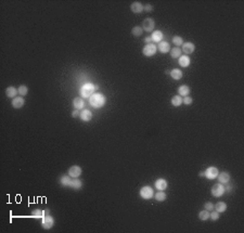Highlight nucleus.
<instances>
[{"mask_svg":"<svg viewBox=\"0 0 244 233\" xmlns=\"http://www.w3.org/2000/svg\"><path fill=\"white\" fill-rule=\"evenodd\" d=\"M45 211V215H49V209H46V211Z\"/></svg>","mask_w":244,"mask_h":233,"instance_id":"nucleus-42","label":"nucleus"},{"mask_svg":"<svg viewBox=\"0 0 244 233\" xmlns=\"http://www.w3.org/2000/svg\"><path fill=\"white\" fill-rule=\"evenodd\" d=\"M106 102V99L102 93L95 92L90 98H89V104L95 109H100V107L104 106Z\"/></svg>","mask_w":244,"mask_h":233,"instance_id":"nucleus-1","label":"nucleus"},{"mask_svg":"<svg viewBox=\"0 0 244 233\" xmlns=\"http://www.w3.org/2000/svg\"><path fill=\"white\" fill-rule=\"evenodd\" d=\"M79 115H81V112H79L78 109H74V111L72 112V116H73L74 118L79 117Z\"/></svg>","mask_w":244,"mask_h":233,"instance_id":"nucleus-38","label":"nucleus"},{"mask_svg":"<svg viewBox=\"0 0 244 233\" xmlns=\"http://www.w3.org/2000/svg\"><path fill=\"white\" fill-rule=\"evenodd\" d=\"M81 172H83L81 168L79 167V166H77V165L72 166V167H70V169H68V176H71L72 178H78V177H81Z\"/></svg>","mask_w":244,"mask_h":233,"instance_id":"nucleus-10","label":"nucleus"},{"mask_svg":"<svg viewBox=\"0 0 244 233\" xmlns=\"http://www.w3.org/2000/svg\"><path fill=\"white\" fill-rule=\"evenodd\" d=\"M214 209H215L217 212H225L227 211V204L223 202H218L216 205H214Z\"/></svg>","mask_w":244,"mask_h":233,"instance_id":"nucleus-26","label":"nucleus"},{"mask_svg":"<svg viewBox=\"0 0 244 233\" xmlns=\"http://www.w3.org/2000/svg\"><path fill=\"white\" fill-rule=\"evenodd\" d=\"M217 179H218V182H219V183H222V184L229 183V181H230V173L227 172V171H222V172L218 173Z\"/></svg>","mask_w":244,"mask_h":233,"instance_id":"nucleus-12","label":"nucleus"},{"mask_svg":"<svg viewBox=\"0 0 244 233\" xmlns=\"http://www.w3.org/2000/svg\"><path fill=\"white\" fill-rule=\"evenodd\" d=\"M79 118H81L83 122H90L92 119V113L89 109H81V115H79Z\"/></svg>","mask_w":244,"mask_h":233,"instance_id":"nucleus-14","label":"nucleus"},{"mask_svg":"<svg viewBox=\"0 0 244 233\" xmlns=\"http://www.w3.org/2000/svg\"><path fill=\"white\" fill-rule=\"evenodd\" d=\"M219 173V170H218L217 167H214V166H211L208 167L206 170H205V178L209 180H213V179H216Z\"/></svg>","mask_w":244,"mask_h":233,"instance_id":"nucleus-8","label":"nucleus"},{"mask_svg":"<svg viewBox=\"0 0 244 233\" xmlns=\"http://www.w3.org/2000/svg\"><path fill=\"white\" fill-rule=\"evenodd\" d=\"M204 208L208 211H214V204L212 202H206L204 204Z\"/></svg>","mask_w":244,"mask_h":233,"instance_id":"nucleus-35","label":"nucleus"},{"mask_svg":"<svg viewBox=\"0 0 244 233\" xmlns=\"http://www.w3.org/2000/svg\"><path fill=\"white\" fill-rule=\"evenodd\" d=\"M140 196L143 198V200H151L152 197H154V191L151 187L149 186H144L140 189V192H139Z\"/></svg>","mask_w":244,"mask_h":233,"instance_id":"nucleus-3","label":"nucleus"},{"mask_svg":"<svg viewBox=\"0 0 244 233\" xmlns=\"http://www.w3.org/2000/svg\"><path fill=\"white\" fill-rule=\"evenodd\" d=\"M163 38H164V35L161 31H153L152 32V35H151V39L153 42H157L159 43L161 41H163Z\"/></svg>","mask_w":244,"mask_h":233,"instance_id":"nucleus-16","label":"nucleus"},{"mask_svg":"<svg viewBox=\"0 0 244 233\" xmlns=\"http://www.w3.org/2000/svg\"><path fill=\"white\" fill-rule=\"evenodd\" d=\"M199 176H200V177H205V171H200Z\"/></svg>","mask_w":244,"mask_h":233,"instance_id":"nucleus-41","label":"nucleus"},{"mask_svg":"<svg viewBox=\"0 0 244 233\" xmlns=\"http://www.w3.org/2000/svg\"><path fill=\"white\" fill-rule=\"evenodd\" d=\"M11 104H12L13 109H22L25 104V100H24V98L21 97V95H20V97H15L14 99L12 100Z\"/></svg>","mask_w":244,"mask_h":233,"instance_id":"nucleus-11","label":"nucleus"},{"mask_svg":"<svg viewBox=\"0 0 244 233\" xmlns=\"http://www.w3.org/2000/svg\"><path fill=\"white\" fill-rule=\"evenodd\" d=\"M178 63H179V65L181 67H188L191 63V60L188 56H181L179 58V60H178Z\"/></svg>","mask_w":244,"mask_h":233,"instance_id":"nucleus-22","label":"nucleus"},{"mask_svg":"<svg viewBox=\"0 0 244 233\" xmlns=\"http://www.w3.org/2000/svg\"><path fill=\"white\" fill-rule=\"evenodd\" d=\"M154 27H155V22H154L153 19H151V17H148V19H145L144 21H143V24H142L143 32H148V33H150V32H153Z\"/></svg>","mask_w":244,"mask_h":233,"instance_id":"nucleus-7","label":"nucleus"},{"mask_svg":"<svg viewBox=\"0 0 244 233\" xmlns=\"http://www.w3.org/2000/svg\"><path fill=\"white\" fill-rule=\"evenodd\" d=\"M169 75L174 80H179V79H181L182 76H183V73H182V70H179V68H174V70H172L169 72Z\"/></svg>","mask_w":244,"mask_h":233,"instance_id":"nucleus-19","label":"nucleus"},{"mask_svg":"<svg viewBox=\"0 0 244 233\" xmlns=\"http://www.w3.org/2000/svg\"><path fill=\"white\" fill-rule=\"evenodd\" d=\"M17 91H19V95H21V97H25V95L28 93V88H27V86H25V85H21L19 87V89H17Z\"/></svg>","mask_w":244,"mask_h":233,"instance_id":"nucleus-33","label":"nucleus"},{"mask_svg":"<svg viewBox=\"0 0 244 233\" xmlns=\"http://www.w3.org/2000/svg\"><path fill=\"white\" fill-rule=\"evenodd\" d=\"M173 42L176 47H181L183 45V38L180 37V36H174L173 37Z\"/></svg>","mask_w":244,"mask_h":233,"instance_id":"nucleus-31","label":"nucleus"},{"mask_svg":"<svg viewBox=\"0 0 244 233\" xmlns=\"http://www.w3.org/2000/svg\"><path fill=\"white\" fill-rule=\"evenodd\" d=\"M154 198L157 202H164L167 198V195H166V193H164V191H159L156 194H154Z\"/></svg>","mask_w":244,"mask_h":233,"instance_id":"nucleus-28","label":"nucleus"},{"mask_svg":"<svg viewBox=\"0 0 244 233\" xmlns=\"http://www.w3.org/2000/svg\"><path fill=\"white\" fill-rule=\"evenodd\" d=\"M209 218H211L213 221H217L218 219H219V212H217L216 211L211 212V214H209Z\"/></svg>","mask_w":244,"mask_h":233,"instance_id":"nucleus-34","label":"nucleus"},{"mask_svg":"<svg viewBox=\"0 0 244 233\" xmlns=\"http://www.w3.org/2000/svg\"><path fill=\"white\" fill-rule=\"evenodd\" d=\"M73 106H74L75 109H78V111H81V109H84V106H85V101H84L83 98H75L74 101H73Z\"/></svg>","mask_w":244,"mask_h":233,"instance_id":"nucleus-18","label":"nucleus"},{"mask_svg":"<svg viewBox=\"0 0 244 233\" xmlns=\"http://www.w3.org/2000/svg\"><path fill=\"white\" fill-rule=\"evenodd\" d=\"M17 93H19V91H17V89L15 88V87H13V86L7 87V89H6V95H7L8 98H10V99H14V98L17 97Z\"/></svg>","mask_w":244,"mask_h":233,"instance_id":"nucleus-20","label":"nucleus"},{"mask_svg":"<svg viewBox=\"0 0 244 233\" xmlns=\"http://www.w3.org/2000/svg\"><path fill=\"white\" fill-rule=\"evenodd\" d=\"M143 33V29L142 27L140 26H134L133 29H131V34L134 36V37H140Z\"/></svg>","mask_w":244,"mask_h":233,"instance_id":"nucleus-30","label":"nucleus"},{"mask_svg":"<svg viewBox=\"0 0 244 233\" xmlns=\"http://www.w3.org/2000/svg\"><path fill=\"white\" fill-rule=\"evenodd\" d=\"M189 93H190V87L187 86V85H181L178 88V95H180V97H187V95H189Z\"/></svg>","mask_w":244,"mask_h":233,"instance_id":"nucleus-21","label":"nucleus"},{"mask_svg":"<svg viewBox=\"0 0 244 233\" xmlns=\"http://www.w3.org/2000/svg\"><path fill=\"white\" fill-rule=\"evenodd\" d=\"M71 182H72V177L71 176H63L60 178V183L65 188H70Z\"/></svg>","mask_w":244,"mask_h":233,"instance_id":"nucleus-25","label":"nucleus"},{"mask_svg":"<svg viewBox=\"0 0 244 233\" xmlns=\"http://www.w3.org/2000/svg\"><path fill=\"white\" fill-rule=\"evenodd\" d=\"M195 50V45L191 41L183 42V45L181 46V51H183V53L186 54H192Z\"/></svg>","mask_w":244,"mask_h":233,"instance_id":"nucleus-9","label":"nucleus"},{"mask_svg":"<svg viewBox=\"0 0 244 233\" xmlns=\"http://www.w3.org/2000/svg\"><path fill=\"white\" fill-rule=\"evenodd\" d=\"M157 50H159L161 53H167V52L170 51V45L168 41H165V40H163V41H161L157 45Z\"/></svg>","mask_w":244,"mask_h":233,"instance_id":"nucleus-13","label":"nucleus"},{"mask_svg":"<svg viewBox=\"0 0 244 233\" xmlns=\"http://www.w3.org/2000/svg\"><path fill=\"white\" fill-rule=\"evenodd\" d=\"M130 10H131V12L136 13V14L141 13L143 11V4L141 3V2H139V1H134V2L131 3Z\"/></svg>","mask_w":244,"mask_h":233,"instance_id":"nucleus-17","label":"nucleus"},{"mask_svg":"<svg viewBox=\"0 0 244 233\" xmlns=\"http://www.w3.org/2000/svg\"><path fill=\"white\" fill-rule=\"evenodd\" d=\"M199 219L202 221H206L209 219V211H206V209H204V211H200L199 212Z\"/></svg>","mask_w":244,"mask_h":233,"instance_id":"nucleus-29","label":"nucleus"},{"mask_svg":"<svg viewBox=\"0 0 244 233\" xmlns=\"http://www.w3.org/2000/svg\"><path fill=\"white\" fill-rule=\"evenodd\" d=\"M169 52H170V56H172L173 59H179L180 56H181V53H182L181 49H180V48H178V47L172 48Z\"/></svg>","mask_w":244,"mask_h":233,"instance_id":"nucleus-27","label":"nucleus"},{"mask_svg":"<svg viewBox=\"0 0 244 233\" xmlns=\"http://www.w3.org/2000/svg\"><path fill=\"white\" fill-rule=\"evenodd\" d=\"M154 184H155V188L159 191H164V190H166V189H167L168 182L166 181L165 179H163V178H159V179L156 180Z\"/></svg>","mask_w":244,"mask_h":233,"instance_id":"nucleus-15","label":"nucleus"},{"mask_svg":"<svg viewBox=\"0 0 244 233\" xmlns=\"http://www.w3.org/2000/svg\"><path fill=\"white\" fill-rule=\"evenodd\" d=\"M98 88L99 87L93 85V84L91 83H86L85 85H84L83 87L81 88V98H85V99H89V98L91 97V95H93V93L95 92V90H98Z\"/></svg>","mask_w":244,"mask_h":233,"instance_id":"nucleus-2","label":"nucleus"},{"mask_svg":"<svg viewBox=\"0 0 244 233\" xmlns=\"http://www.w3.org/2000/svg\"><path fill=\"white\" fill-rule=\"evenodd\" d=\"M144 41H145V43H152V39H151V37H145L144 38Z\"/></svg>","mask_w":244,"mask_h":233,"instance_id":"nucleus-40","label":"nucleus"},{"mask_svg":"<svg viewBox=\"0 0 244 233\" xmlns=\"http://www.w3.org/2000/svg\"><path fill=\"white\" fill-rule=\"evenodd\" d=\"M225 186L222 183H216L215 186L212 188V195L215 196V197H220V196H222L223 194H225Z\"/></svg>","mask_w":244,"mask_h":233,"instance_id":"nucleus-6","label":"nucleus"},{"mask_svg":"<svg viewBox=\"0 0 244 233\" xmlns=\"http://www.w3.org/2000/svg\"><path fill=\"white\" fill-rule=\"evenodd\" d=\"M143 11H147V12H151V11H153V6L150 3L145 4L144 7H143Z\"/></svg>","mask_w":244,"mask_h":233,"instance_id":"nucleus-37","label":"nucleus"},{"mask_svg":"<svg viewBox=\"0 0 244 233\" xmlns=\"http://www.w3.org/2000/svg\"><path fill=\"white\" fill-rule=\"evenodd\" d=\"M170 102H172V105L173 106L178 107V106H180L182 104V102H183V98L180 97L179 95H174V97L172 98V100H170Z\"/></svg>","mask_w":244,"mask_h":233,"instance_id":"nucleus-24","label":"nucleus"},{"mask_svg":"<svg viewBox=\"0 0 244 233\" xmlns=\"http://www.w3.org/2000/svg\"><path fill=\"white\" fill-rule=\"evenodd\" d=\"M81 187H83L81 180H79L78 178H72V182H71L70 188L74 189V190H81Z\"/></svg>","mask_w":244,"mask_h":233,"instance_id":"nucleus-23","label":"nucleus"},{"mask_svg":"<svg viewBox=\"0 0 244 233\" xmlns=\"http://www.w3.org/2000/svg\"><path fill=\"white\" fill-rule=\"evenodd\" d=\"M227 184H228V183H227ZM225 190L227 191V192H230V191L232 190V186H231V184H228L227 187H225Z\"/></svg>","mask_w":244,"mask_h":233,"instance_id":"nucleus-39","label":"nucleus"},{"mask_svg":"<svg viewBox=\"0 0 244 233\" xmlns=\"http://www.w3.org/2000/svg\"><path fill=\"white\" fill-rule=\"evenodd\" d=\"M183 104H186V105H190V104L193 103V99L191 97H183V102H182Z\"/></svg>","mask_w":244,"mask_h":233,"instance_id":"nucleus-36","label":"nucleus"},{"mask_svg":"<svg viewBox=\"0 0 244 233\" xmlns=\"http://www.w3.org/2000/svg\"><path fill=\"white\" fill-rule=\"evenodd\" d=\"M32 216L35 217V218H42V217L45 216V211H41V209H39V208L34 209V211H32Z\"/></svg>","mask_w":244,"mask_h":233,"instance_id":"nucleus-32","label":"nucleus"},{"mask_svg":"<svg viewBox=\"0 0 244 233\" xmlns=\"http://www.w3.org/2000/svg\"><path fill=\"white\" fill-rule=\"evenodd\" d=\"M54 226V219L50 215H45L41 218V227L45 230H50Z\"/></svg>","mask_w":244,"mask_h":233,"instance_id":"nucleus-5","label":"nucleus"},{"mask_svg":"<svg viewBox=\"0 0 244 233\" xmlns=\"http://www.w3.org/2000/svg\"><path fill=\"white\" fill-rule=\"evenodd\" d=\"M156 51H157V46L155 43H148L142 49V53L145 56H149V58L150 56H153L156 53Z\"/></svg>","mask_w":244,"mask_h":233,"instance_id":"nucleus-4","label":"nucleus"}]
</instances>
